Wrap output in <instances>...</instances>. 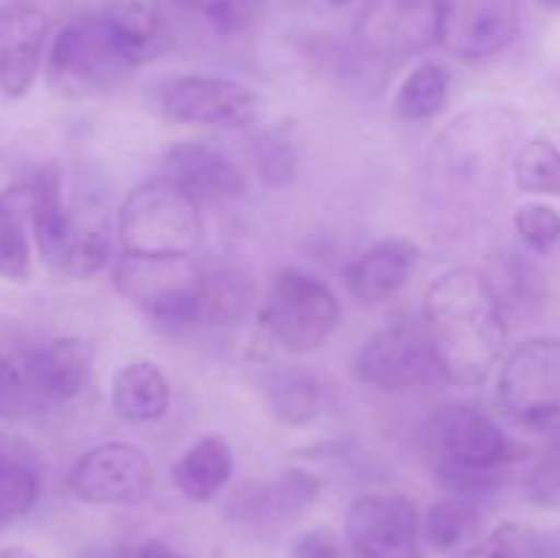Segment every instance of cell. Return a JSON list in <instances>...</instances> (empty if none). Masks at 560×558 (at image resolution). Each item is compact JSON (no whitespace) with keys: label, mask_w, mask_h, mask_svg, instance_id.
I'll use <instances>...</instances> for the list:
<instances>
[{"label":"cell","mask_w":560,"mask_h":558,"mask_svg":"<svg viewBox=\"0 0 560 558\" xmlns=\"http://www.w3.org/2000/svg\"><path fill=\"white\" fill-rule=\"evenodd\" d=\"M424 328L443 383L479 386L506 350V301L479 268H452L424 295Z\"/></svg>","instance_id":"6da1fadb"},{"label":"cell","mask_w":560,"mask_h":558,"mask_svg":"<svg viewBox=\"0 0 560 558\" xmlns=\"http://www.w3.org/2000/svg\"><path fill=\"white\" fill-rule=\"evenodd\" d=\"M424 452L438 481L457 496L479 498L495 490L517 460L512 438L470 405H443L424 427Z\"/></svg>","instance_id":"7a4b0ae2"},{"label":"cell","mask_w":560,"mask_h":558,"mask_svg":"<svg viewBox=\"0 0 560 558\" xmlns=\"http://www.w3.org/2000/svg\"><path fill=\"white\" fill-rule=\"evenodd\" d=\"M118 233L131 255L191 257L202 241L200 202L173 181H148L120 206Z\"/></svg>","instance_id":"3957f363"},{"label":"cell","mask_w":560,"mask_h":558,"mask_svg":"<svg viewBox=\"0 0 560 558\" xmlns=\"http://www.w3.org/2000/svg\"><path fill=\"white\" fill-rule=\"evenodd\" d=\"M339 315V299L323 279L284 268L268 284L260 326L288 353H312L337 332Z\"/></svg>","instance_id":"277c9868"},{"label":"cell","mask_w":560,"mask_h":558,"mask_svg":"<svg viewBox=\"0 0 560 558\" xmlns=\"http://www.w3.org/2000/svg\"><path fill=\"white\" fill-rule=\"evenodd\" d=\"M495 397L520 430L560 435V339L517 345L498 372Z\"/></svg>","instance_id":"5b68a950"},{"label":"cell","mask_w":560,"mask_h":558,"mask_svg":"<svg viewBox=\"0 0 560 558\" xmlns=\"http://www.w3.org/2000/svg\"><path fill=\"white\" fill-rule=\"evenodd\" d=\"M202 277L191 257H151L126 252L113 268L115 290L162 326H197Z\"/></svg>","instance_id":"8992f818"},{"label":"cell","mask_w":560,"mask_h":558,"mask_svg":"<svg viewBox=\"0 0 560 558\" xmlns=\"http://www.w3.org/2000/svg\"><path fill=\"white\" fill-rule=\"evenodd\" d=\"M131 71L98 11L66 22L49 49V82L66 96L109 93Z\"/></svg>","instance_id":"52a82bcc"},{"label":"cell","mask_w":560,"mask_h":558,"mask_svg":"<svg viewBox=\"0 0 560 558\" xmlns=\"http://www.w3.org/2000/svg\"><path fill=\"white\" fill-rule=\"evenodd\" d=\"M355 377L383 392L441 383L443 372L424 321H399L372 334L355 353Z\"/></svg>","instance_id":"ba28073f"},{"label":"cell","mask_w":560,"mask_h":558,"mask_svg":"<svg viewBox=\"0 0 560 558\" xmlns=\"http://www.w3.org/2000/svg\"><path fill=\"white\" fill-rule=\"evenodd\" d=\"M355 42L370 58L408 60L441 44V0H366Z\"/></svg>","instance_id":"9c48e42d"},{"label":"cell","mask_w":560,"mask_h":558,"mask_svg":"<svg viewBox=\"0 0 560 558\" xmlns=\"http://www.w3.org/2000/svg\"><path fill=\"white\" fill-rule=\"evenodd\" d=\"M156 470L142 449L109 441L82 454L69 470V492L93 507H126L151 496Z\"/></svg>","instance_id":"30bf717a"},{"label":"cell","mask_w":560,"mask_h":558,"mask_svg":"<svg viewBox=\"0 0 560 558\" xmlns=\"http://www.w3.org/2000/svg\"><path fill=\"white\" fill-rule=\"evenodd\" d=\"M16 367V414L38 405L74 399L85 388L93 370L91 342L80 337H60L25 350Z\"/></svg>","instance_id":"8fae6325"},{"label":"cell","mask_w":560,"mask_h":558,"mask_svg":"<svg viewBox=\"0 0 560 558\" xmlns=\"http://www.w3.org/2000/svg\"><path fill=\"white\" fill-rule=\"evenodd\" d=\"M159 109L175 124L241 129L260 115V96L235 80L189 74L164 88Z\"/></svg>","instance_id":"7c38bea8"},{"label":"cell","mask_w":560,"mask_h":558,"mask_svg":"<svg viewBox=\"0 0 560 558\" xmlns=\"http://www.w3.org/2000/svg\"><path fill=\"white\" fill-rule=\"evenodd\" d=\"M512 113L503 107H474L459 115L441 135L435 162L457 184L481 181L498 162H503L512 142Z\"/></svg>","instance_id":"4fadbf2b"},{"label":"cell","mask_w":560,"mask_h":558,"mask_svg":"<svg viewBox=\"0 0 560 558\" xmlns=\"http://www.w3.org/2000/svg\"><path fill=\"white\" fill-rule=\"evenodd\" d=\"M419 509L410 498L366 492L345 514L350 550L355 558H421Z\"/></svg>","instance_id":"5bb4252c"},{"label":"cell","mask_w":560,"mask_h":558,"mask_svg":"<svg viewBox=\"0 0 560 558\" xmlns=\"http://www.w3.org/2000/svg\"><path fill=\"white\" fill-rule=\"evenodd\" d=\"M520 22V0H441V47L459 60H485L517 38Z\"/></svg>","instance_id":"9a60e30c"},{"label":"cell","mask_w":560,"mask_h":558,"mask_svg":"<svg viewBox=\"0 0 560 558\" xmlns=\"http://www.w3.org/2000/svg\"><path fill=\"white\" fill-rule=\"evenodd\" d=\"M49 20L38 5L14 0L0 5V93L22 98L36 82Z\"/></svg>","instance_id":"2e32d148"},{"label":"cell","mask_w":560,"mask_h":558,"mask_svg":"<svg viewBox=\"0 0 560 558\" xmlns=\"http://www.w3.org/2000/svg\"><path fill=\"white\" fill-rule=\"evenodd\" d=\"M164 178L197 202L235 200L246 191V175L222 151L202 142H175L162 156Z\"/></svg>","instance_id":"e0dca14e"},{"label":"cell","mask_w":560,"mask_h":558,"mask_svg":"<svg viewBox=\"0 0 560 558\" xmlns=\"http://www.w3.org/2000/svg\"><path fill=\"white\" fill-rule=\"evenodd\" d=\"M317 492H320V481L315 476L290 468L268 485L235 492L233 518L257 531L279 528V525L295 523L315 503Z\"/></svg>","instance_id":"ac0fdd59"},{"label":"cell","mask_w":560,"mask_h":558,"mask_svg":"<svg viewBox=\"0 0 560 558\" xmlns=\"http://www.w3.org/2000/svg\"><path fill=\"white\" fill-rule=\"evenodd\" d=\"M419 246L402 235H388L361 252L345 271V282L353 299L361 304H381L392 299L408 284L416 263H419Z\"/></svg>","instance_id":"d6986e66"},{"label":"cell","mask_w":560,"mask_h":558,"mask_svg":"<svg viewBox=\"0 0 560 558\" xmlns=\"http://www.w3.org/2000/svg\"><path fill=\"white\" fill-rule=\"evenodd\" d=\"M102 20L131 66H142L167 47V27L162 14L148 0H113L104 5Z\"/></svg>","instance_id":"ffe728a7"},{"label":"cell","mask_w":560,"mask_h":558,"mask_svg":"<svg viewBox=\"0 0 560 558\" xmlns=\"http://www.w3.org/2000/svg\"><path fill=\"white\" fill-rule=\"evenodd\" d=\"M109 405L131 425H148L170 410V383L153 361H129L113 375Z\"/></svg>","instance_id":"44dd1931"},{"label":"cell","mask_w":560,"mask_h":558,"mask_svg":"<svg viewBox=\"0 0 560 558\" xmlns=\"http://www.w3.org/2000/svg\"><path fill=\"white\" fill-rule=\"evenodd\" d=\"M71 228L60 274L71 279H91L107 266L109 257V217L93 197H80L69 206Z\"/></svg>","instance_id":"7402d4cb"},{"label":"cell","mask_w":560,"mask_h":558,"mask_svg":"<svg viewBox=\"0 0 560 558\" xmlns=\"http://www.w3.org/2000/svg\"><path fill=\"white\" fill-rule=\"evenodd\" d=\"M233 446L222 435H206L191 443L173 465V481L189 501L208 503L233 479Z\"/></svg>","instance_id":"603a6c76"},{"label":"cell","mask_w":560,"mask_h":558,"mask_svg":"<svg viewBox=\"0 0 560 558\" xmlns=\"http://www.w3.org/2000/svg\"><path fill=\"white\" fill-rule=\"evenodd\" d=\"M42 496V468L25 443L0 435V525L33 512Z\"/></svg>","instance_id":"cb8c5ba5"},{"label":"cell","mask_w":560,"mask_h":558,"mask_svg":"<svg viewBox=\"0 0 560 558\" xmlns=\"http://www.w3.org/2000/svg\"><path fill=\"white\" fill-rule=\"evenodd\" d=\"M257 288L255 279L244 271H213L202 277L200 310H197V326H230L244 321L246 312L255 306Z\"/></svg>","instance_id":"d4e9b609"},{"label":"cell","mask_w":560,"mask_h":558,"mask_svg":"<svg viewBox=\"0 0 560 558\" xmlns=\"http://www.w3.org/2000/svg\"><path fill=\"white\" fill-rule=\"evenodd\" d=\"M452 74L438 60L416 66L394 93V113L402 120H430L448 104Z\"/></svg>","instance_id":"484cf974"},{"label":"cell","mask_w":560,"mask_h":558,"mask_svg":"<svg viewBox=\"0 0 560 558\" xmlns=\"http://www.w3.org/2000/svg\"><path fill=\"white\" fill-rule=\"evenodd\" d=\"M479 523L481 514L476 498L452 492L448 498H441V501L427 509L421 531H424V539L430 542V547L441 553H452L459 550L476 534Z\"/></svg>","instance_id":"4316f807"},{"label":"cell","mask_w":560,"mask_h":558,"mask_svg":"<svg viewBox=\"0 0 560 558\" xmlns=\"http://www.w3.org/2000/svg\"><path fill=\"white\" fill-rule=\"evenodd\" d=\"M514 184L525 195L560 197V148L556 142H525L514 156Z\"/></svg>","instance_id":"83f0119b"},{"label":"cell","mask_w":560,"mask_h":558,"mask_svg":"<svg viewBox=\"0 0 560 558\" xmlns=\"http://www.w3.org/2000/svg\"><path fill=\"white\" fill-rule=\"evenodd\" d=\"M268 397H271L277 419L290 427H301L312 421L317 416V408H320L317 383L299 370L279 372L271 386H268Z\"/></svg>","instance_id":"f1b7e54d"},{"label":"cell","mask_w":560,"mask_h":558,"mask_svg":"<svg viewBox=\"0 0 560 558\" xmlns=\"http://www.w3.org/2000/svg\"><path fill=\"white\" fill-rule=\"evenodd\" d=\"M31 271L33 260L25 228L16 213L0 202V277L9 282H27Z\"/></svg>","instance_id":"f546056e"},{"label":"cell","mask_w":560,"mask_h":558,"mask_svg":"<svg viewBox=\"0 0 560 558\" xmlns=\"http://www.w3.org/2000/svg\"><path fill=\"white\" fill-rule=\"evenodd\" d=\"M514 230L530 252L547 255L560 241V213L545 202H525L514 211Z\"/></svg>","instance_id":"4dcf8cb0"},{"label":"cell","mask_w":560,"mask_h":558,"mask_svg":"<svg viewBox=\"0 0 560 558\" xmlns=\"http://www.w3.org/2000/svg\"><path fill=\"white\" fill-rule=\"evenodd\" d=\"M530 539L528 531L517 523L498 525L476 545L463 547L454 558H528Z\"/></svg>","instance_id":"1f68e13d"},{"label":"cell","mask_w":560,"mask_h":558,"mask_svg":"<svg viewBox=\"0 0 560 558\" xmlns=\"http://www.w3.org/2000/svg\"><path fill=\"white\" fill-rule=\"evenodd\" d=\"M257 167H260L262 181L268 186H284L295 178L299 156H295L293 146L288 140H282V137H268L257 148Z\"/></svg>","instance_id":"d6a6232c"},{"label":"cell","mask_w":560,"mask_h":558,"mask_svg":"<svg viewBox=\"0 0 560 558\" xmlns=\"http://www.w3.org/2000/svg\"><path fill=\"white\" fill-rule=\"evenodd\" d=\"M260 0H200V14L211 22V27L222 36L241 33L255 16Z\"/></svg>","instance_id":"836d02e7"},{"label":"cell","mask_w":560,"mask_h":558,"mask_svg":"<svg viewBox=\"0 0 560 558\" xmlns=\"http://www.w3.org/2000/svg\"><path fill=\"white\" fill-rule=\"evenodd\" d=\"M525 498L536 507H560V454H550L530 468L525 476Z\"/></svg>","instance_id":"e575fe53"},{"label":"cell","mask_w":560,"mask_h":558,"mask_svg":"<svg viewBox=\"0 0 560 558\" xmlns=\"http://www.w3.org/2000/svg\"><path fill=\"white\" fill-rule=\"evenodd\" d=\"M293 558H345V553L331 531L315 528L295 542Z\"/></svg>","instance_id":"d590c367"},{"label":"cell","mask_w":560,"mask_h":558,"mask_svg":"<svg viewBox=\"0 0 560 558\" xmlns=\"http://www.w3.org/2000/svg\"><path fill=\"white\" fill-rule=\"evenodd\" d=\"M16 367L11 359H0V414H16Z\"/></svg>","instance_id":"8d00e7d4"},{"label":"cell","mask_w":560,"mask_h":558,"mask_svg":"<svg viewBox=\"0 0 560 558\" xmlns=\"http://www.w3.org/2000/svg\"><path fill=\"white\" fill-rule=\"evenodd\" d=\"M129 558H186V556L175 550V547H170L167 542L151 539V542H142L140 547H131Z\"/></svg>","instance_id":"74e56055"},{"label":"cell","mask_w":560,"mask_h":558,"mask_svg":"<svg viewBox=\"0 0 560 558\" xmlns=\"http://www.w3.org/2000/svg\"><path fill=\"white\" fill-rule=\"evenodd\" d=\"M0 558H38V556H33L31 550H22V547H5V550H0Z\"/></svg>","instance_id":"f35d334b"},{"label":"cell","mask_w":560,"mask_h":558,"mask_svg":"<svg viewBox=\"0 0 560 558\" xmlns=\"http://www.w3.org/2000/svg\"><path fill=\"white\" fill-rule=\"evenodd\" d=\"M539 5H545L547 11H560V0H539Z\"/></svg>","instance_id":"ab89813d"},{"label":"cell","mask_w":560,"mask_h":558,"mask_svg":"<svg viewBox=\"0 0 560 558\" xmlns=\"http://www.w3.org/2000/svg\"><path fill=\"white\" fill-rule=\"evenodd\" d=\"M173 3L184 5V9H200V0H173Z\"/></svg>","instance_id":"60d3db41"},{"label":"cell","mask_w":560,"mask_h":558,"mask_svg":"<svg viewBox=\"0 0 560 558\" xmlns=\"http://www.w3.org/2000/svg\"><path fill=\"white\" fill-rule=\"evenodd\" d=\"M326 3H331V5H348V3H353V0H326Z\"/></svg>","instance_id":"b9f144b4"}]
</instances>
